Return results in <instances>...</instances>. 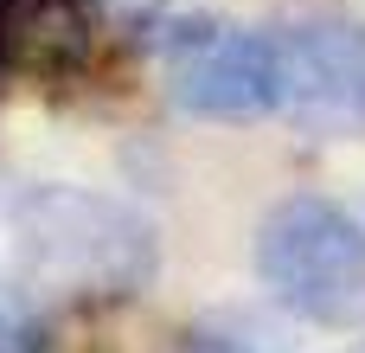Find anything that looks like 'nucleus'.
Returning a JSON list of instances; mask_svg holds the SVG:
<instances>
[{
  "label": "nucleus",
  "instance_id": "1",
  "mask_svg": "<svg viewBox=\"0 0 365 353\" xmlns=\"http://www.w3.org/2000/svg\"><path fill=\"white\" fill-rule=\"evenodd\" d=\"M19 277L64 302H128L154 283V225L90 187H32L13 206Z\"/></svg>",
  "mask_w": 365,
  "mask_h": 353
},
{
  "label": "nucleus",
  "instance_id": "2",
  "mask_svg": "<svg viewBox=\"0 0 365 353\" xmlns=\"http://www.w3.org/2000/svg\"><path fill=\"white\" fill-rule=\"evenodd\" d=\"M257 277L289 315L346 328L365 309V225L327 193H289L257 225Z\"/></svg>",
  "mask_w": 365,
  "mask_h": 353
},
{
  "label": "nucleus",
  "instance_id": "3",
  "mask_svg": "<svg viewBox=\"0 0 365 353\" xmlns=\"http://www.w3.org/2000/svg\"><path fill=\"white\" fill-rule=\"evenodd\" d=\"M276 109L321 141H365V19L314 6L269 32Z\"/></svg>",
  "mask_w": 365,
  "mask_h": 353
},
{
  "label": "nucleus",
  "instance_id": "4",
  "mask_svg": "<svg viewBox=\"0 0 365 353\" xmlns=\"http://www.w3.org/2000/svg\"><path fill=\"white\" fill-rule=\"evenodd\" d=\"M167 96L205 122H257L276 109V58L263 32L180 26L167 39Z\"/></svg>",
  "mask_w": 365,
  "mask_h": 353
},
{
  "label": "nucleus",
  "instance_id": "5",
  "mask_svg": "<svg viewBox=\"0 0 365 353\" xmlns=\"http://www.w3.org/2000/svg\"><path fill=\"white\" fill-rule=\"evenodd\" d=\"M96 58L90 0H0V71L71 84Z\"/></svg>",
  "mask_w": 365,
  "mask_h": 353
},
{
  "label": "nucleus",
  "instance_id": "6",
  "mask_svg": "<svg viewBox=\"0 0 365 353\" xmlns=\"http://www.w3.org/2000/svg\"><path fill=\"white\" fill-rule=\"evenodd\" d=\"M0 353H45V315L32 283L0 270Z\"/></svg>",
  "mask_w": 365,
  "mask_h": 353
},
{
  "label": "nucleus",
  "instance_id": "7",
  "mask_svg": "<svg viewBox=\"0 0 365 353\" xmlns=\"http://www.w3.org/2000/svg\"><path fill=\"white\" fill-rule=\"evenodd\" d=\"M199 353H269L250 328H199Z\"/></svg>",
  "mask_w": 365,
  "mask_h": 353
},
{
  "label": "nucleus",
  "instance_id": "8",
  "mask_svg": "<svg viewBox=\"0 0 365 353\" xmlns=\"http://www.w3.org/2000/svg\"><path fill=\"white\" fill-rule=\"evenodd\" d=\"M96 6H103V13H109L115 26H154L167 0H96Z\"/></svg>",
  "mask_w": 365,
  "mask_h": 353
},
{
  "label": "nucleus",
  "instance_id": "9",
  "mask_svg": "<svg viewBox=\"0 0 365 353\" xmlns=\"http://www.w3.org/2000/svg\"><path fill=\"white\" fill-rule=\"evenodd\" d=\"M0 77H6V71H0Z\"/></svg>",
  "mask_w": 365,
  "mask_h": 353
}]
</instances>
